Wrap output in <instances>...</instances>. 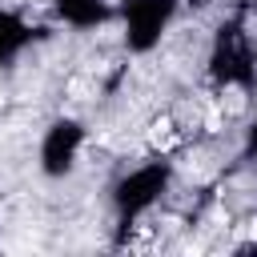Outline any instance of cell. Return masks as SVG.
<instances>
[{"label":"cell","mask_w":257,"mask_h":257,"mask_svg":"<svg viewBox=\"0 0 257 257\" xmlns=\"http://www.w3.org/2000/svg\"><path fill=\"white\" fill-rule=\"evenodd\" d=\"M173 141H177V133H173V116H157L153 128H149V145H153V149H169Z\"/></svg>","instance_id":"6da1fadb"},{"label":"cell","mask_w":257,"mask_h":257,"mask_svg":"<svg viewBox=\"0 0 257 257\" xmlns=\"http://www.w3.org/2000/svg\"><path fill=\"white\" fill-rule=\"evenodd\" d=\"M221 108H229V112H245V92H241V88H229V92L221 96Z\"/></svg>","instance_id":"7a4b0ae2"},{"label":"cell","mask_w":257,"mask_h":257,"mask_svg":"<svg viewBox=\"0 0 257 257\" xmlns=\"http://www.w3.org/2000/svg\"><path fill=\"white\" fill-rule=\"evenodd\" d=\"M88 92H92V84H88L84 76H72V80H68V96H72V100H88Z\"/></svg>","instance_id":"3957f363"},{"label":"cell","mask_w":257,"mask_h":257,"mask_svg":"<svg viewBox=\"0 0 257 257\" xmlns=\"http://www.w3.org/2000/svg\"><path fill=\"white\" fill-rule=\"evenodd\" d=\"M205 128L209 133H221V104H209L205 108Z\"/></svg>","instance_id":"277c9868"},{"label":"cell","mask_w":257,"mask_h":257,"mask_svg":"<svg viewBox=\"0 0 257 257\" xmlns=\"http://www.w3.org/2000/svg\"><path fill=\"white\" fill-rule=\"evenodd\" d=\"M0 108H4V96H0Z\"/></svg>","instance_id":"5b68a950"}]
</instances>
